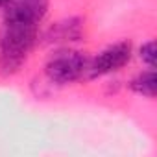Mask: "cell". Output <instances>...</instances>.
I'll return each mask as SVG.
<instances>
[{
  "label": "cell",
  "instance_id": "cell-3",
  "mask_svg": "<svg viewBox=\"0 0 157 157\" xmlns=\"http://www.w3.org/2000/svg\"><path fill=\"white\" fill-rule=\"evenodd\" d=\"M133 57V46L129 41H118L109 46H105L102 52H98L94 57L89 61V70L87 78L96 80V78H104L109 74H115L122 70Z\"/></svg>",
  "mask_w": 157,
  "mask_h": 157
},
{
  "label": "cell",
  "instance_id": "cell-2",
  "mask_svg": "<svg viewBox=\"0 0 157 157\" xmlns=\"http://www.w3.org/2000/svg\"><path fill=\"white\" fill-rule=\"evenodd\" d=\"M91 56L76 48H61L54 52L44 63V76L54 85H72L87 78Z\"/></svg>",
  "mask_w": 157,
  "mask_h": 157
},
{
  "label": "cell",
  "instance_id": "cell-5",
  "mask_svg": "<svg viewBox=\"0 0 157 157\" xmlns=\"http://www.w3.org/2000/svg\"><path fill=\"white\" fill-rule=\"evenodd\" d=\"M82 32H83V24L80 19H65L56 22L46 37L52 43H70V41H80Z\"/></svg>",
  "mask_w": 157,
  "mask_h": 157
},
{
  "label": "cell",
  "instance_id": "cell-4",
  "mask_svg": "<svg viewBox=\"0 0 157 157\" xmlns=\"http://www.w3.org/2000/svg\"><path fill=\"white\" fill-rule=\"evenodd\" d=\"M48 6L50 0H10V4L2 10V13L41 24L48 13Z\"/></svg>",
  "mask_w": 157,
  "mask_h": 157
},
{
  "label": "cell",
  "instance_id": "cell-1",
  "mask_svg": "<svg viewBox=\"0 0 157 157\" xmlns=\"http://www.w3.org/2000/svg\"><path fill=\"white\" fill-rule=\"evenodd\" d=\"M41 24L4 15L0 26V72L10 76L21 70L39 41Z\"/></svg>",
  "mask_w": 157,
  "mask_h": 157
},
{
  "label": "cell",
  "instance_id": "cell-8",
  "mask_svg": "<svg viewBox=\"0 0 157 157\" xmlns=\"http://www.w3.org/2000/svg\"><path fill=\"white\" fill-rule=\"evenodd\" d=\"M8 4H10V0H0V11H2Z\"/></svg>",
  "mask_w": 157,
  "mask_h": 157
},
{
  "label": "cell",
  "instance_id": "cell-6",
  "mask_svg": "<svg viewBox=\"0 0 157 157\" xmlns=\"http://www.w3.org/2000/svg\"><path fill=\"white\" fill-rule=\"evenodd\" d=\"M155 85H157V78H155L153 68H146V70L139 72L129 82V89L142 98H153L155 96Z\"/></svg>",
  "mask_w": 157,
  "mask_h": 157
},
{
  "label": "cell",
  "instance_id": "cell-7",
  "mask_svg": "<svg viewBox=\"0 0 157 157\" xmlns=\"http://www.w3.org/2000/svg\"><path fill=\"white\" fill-rule=\"evenodd\" d=\"M155 57H157V54H155V41L150 39V41L142 43L140 48H139V59L146 65V68H155Z\"/></svg>",
  "mask_w": 157,
  "mask_h": 157
}]
</instances>
